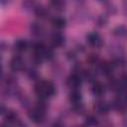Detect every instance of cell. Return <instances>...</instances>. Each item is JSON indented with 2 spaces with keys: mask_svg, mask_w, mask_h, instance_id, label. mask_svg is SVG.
Segmentation results:
<instances>
[{
  "mask_svg": "<svg viewBox=\"0 0 127 127\" xmlns=\"http://www.w3.org/2000/svg\"><path fill=\"white\" fill-rule=\"evenodd\" d=\"M100 62H101V60H100V58H99V56H98L97 54L91 53V54L87 55V57H86V63L89 64L90 65H95V66H97Z\"/></svg>",
  "mask_w": 127,
  "mask_h": 127,
  "instance_id": "ac0fdd59",
  "label": "cell"
},
{
  "mask_svg": "<svg viewBox=\"0 0 127 127\" xmlns=\"http://www.w3.org/2000/svg\"><path fill=\"white\" fill-rule=\"evenodd\" d=\"M93 109L96 113L100 114V115H106L110 112L111 110V104L108 103L105 100L102 99H98L97 101L94 102L93 104Z\"/></svg>",
  "mask_w": 127,
  "mask_h": 127,
  "instance_id": "ba28073f",
  "label": "cell"
},
{
  "mask_svg": "<svg viewBox=\"0 0 127 127\" xmlns=\"http://www.w3.org/2000/svg\"><path fill=\"white\" fill-rule=\"evenodd\" d=\"M118 78H119V80H120L122 86L124 87V89H127V71L123 72V73L120 75V77H118Z\"/></svg>",
  "mask_w": 127,
  "mask_h": 127,
  "instance_id": "603a6c76",
  "label": "cell"
},
{
  "mask_svg": "<svg viewBox=\"0 0 127 127\" xmlns=\"http://www.w3.org/2000/svg\"><path fill=\"white\" fill-rule=\"evenodd\" d=\"M111 109L115 110L116 112L120 114H126L127 113V101L124 99L122 95H117L112 101H111Z\"/></svg>",
  "mask_w": 127,
  "mask_h": 127,
  "instance_id": "8992f818",
  "label": "cell"
},
{
  "mask_svg": "<svg viewBox=\"0 0 127 127\" xmlns=\"http://www.w3.org/2000/svg\"><path fill=\"white\" fill-rule=\"evenodd\" d=\"M119 95H122V96L124 97V99L127 101V89H126V90H125L123 93H121V94H119Z\"/></svg>",
  "mask_w": 127,
  "mask_h": 127,
  "instance_id": "4316f807",
  "label": "cell"
},
{
  "mask_svg": "<svg viewBox=\"0 0 127 127\" xmlns=\"http://www.w3.org/2000/svg\"><path fill=\"white\" fill-rule=\"evenodd\" d=\"M122 126H123V127H127V118L123 120V122H122Z\"/></svg>",
  "mask_w": 127,
  "mask_h": 127,
  "instance_id": "f1b7e54d",
  "label": "cell"
},
{
  "mask_svg": "<svg viewBox=\"0 0 127 127\" xmlns=\"http://www.w3.org/2000/svg\"><path fill=\"white\" fill-rule=\"evenodd\" d=\"M66 58H67L68 60H70V61H73V60H75V58H76V53H75L74 51H68V52L66 53Z\"/></svg>",
  "mask_w": 127,
  "mask_h": 127,
  "instance_id": "cb8c5ba5",
  "label": "cell"
},
{
  "mask_svg": "<svg viewBox=\"0 0 127 127\" xmlns=\"http://www.w3.org/2000/svg\"><path fill=\"white\" fill-rule=\"evenodd\" d=\"M85 40H86V43L90 47H92V48L100 49L103 46V39H102V37L100 36L99 33L95 32V31L89 32L85 36Z\"/></svg>",
  "mask_w": 127,
  "mask_h": 127,
  "instance_id": "5b68a950",
  "label": "cell"
},
{
  "mask_svg": "<svg viewBox=\"0 0 127 127\" xmlns=\"http://www.w3.org/2000/svg\"><path fill=\"white\" fill-rule=\"evenodd\" d=\"M34 92L39 99L47 100L55 96V94L57 93V88L53 81L39 79L34 84Z\"/></svg>",
  "mask_w": 127,
  "mask_h": 127,
  "instance_id": "6da1fadb",
  "label": "cell"
},
{
  "mask_svg": "<svg viewBox=\"0 0 127 127\" xmlns=\"http://www.w3.org/2000/svg\"><path fill=\"white\" fill-rule=\"evenodd\" d=\"M83 81V78L79 72L73 71L71 72L65 79V84L70 88V89H79Z\"/></svg>",
  "mask_w": 127,
  "mask_h": 127,
  "instance_id": "277c9868",
  "label": "cell"
},
{
  "mask_svg": "<svg viewBox=\"0 0 127 127\" xmlns=\"http://www.w3.org/2000/svg\"><path fill=\"white\" fill-rule=\"evenodd\" d=\"M82 98H83L82 93L79 89H70V91L68 93V101L72 106L77 105V104H81Z\"/></svg>",
  "mask_w": 127,
  "mask_h": 127,
  "instance_id": "4fadbf2b",
  "label": "cell"
},
{
  "mask_svg": "<svg viewBox=\"0 0 127 127\" xmlns=\"http://www.w3.org/2000/svg\"><path fill=\"white\" fill-rule=\"evenodd\" d=\"M114 69H115V65L112 61H101L99 64L96 66L97 72L106 77L112 76Z\"/></svg>",
  "mask_w": 127,
  "mask_h": 127,
  "instance_id": "3957f363",
  "label": "cell"
},
{
  "mask_svg": "<svg viewBox=\"0 0 127 127\" xmlns=\"http://www.w3.org/2000/svg\"><path fill=\"white\" fill-rule=\"evenodd\" d=\"M108 23V17L105 14H99L95 19V24L99 28H103Z\"/></svg>",
  "mask_w": 127,
  "mask_h": 127,
  "instance_id": "ffe728a7",
  "label": "cell"
},
{
  "mask_svg": "<svg viewBox=\"0 0 127 127\" xmlns=\"http://www.w3.org/2000/svg\"><path fill=\"white\" fill-rule=\"evenodd\" d=\"M29 48V42L25 39H18L13 43V51L16 55H20L26 52Z\"/></svg>",
  "mask_w": 127,
  "mask_h": 127,
  "instance_id": "7c38bea8",
  "label": "cell"
},
{
  "mask_svg": "<svg viewBox=\"0 0 127 127\" xmlns=\"http://www.w3.org/2000/svg\"><path fill=\"white\" fill-rule=\"evenodd\" d=\"M34 14L41 20H46L49 18L50 16V10L47 6L43 5V4H36L34 10H33Z\"/></svg>",
  "mask_w": 127,
  "mask_h": 127,
  "instance_id": "8fae6325",
  "label": "cell"
},
{
  "mask_svg": "<svg viewBox=\"0 0 127 127\" xmlns=\"http://www.w3.org/2000/svg\"><path fill=\"white\" fill-rule=\"evenodd\" d=\"M102 4L104 5V8H105V11H106L107 14H109V15H114V14L116 13L117 8H116V6H115L112 2H103Z\"/></svg>",
  "mask_w": 127,
  "mask_h": 127,
  "instance_id": "44dd1931",
  "label": "cell"
},
{
  "mask_svg": "<svg viewBox=\"0 0 127 127\" xmlns=\"http://www.w3.org/2000/svg\"><path fill=\"white\" fill-rule=\"evenodd\" d=\"M112 35L116 38H127V26L117 25L112 29Z\"/></svg>",
  "mask_w": 127,
  "mask_h": 127,
  "instance_id": "2e32d148",
  "label": "cell"
},
{
  "mask_svg": "<svg viewBox=\"0 0 127 127\" xmlns=\"http://www.w3.org/2000/svg\"><path fill=\"white\" fill-rule=\"evenodd\" d=\"M122 8H123V13L127 17V1H124L122 3Z\"/></svg>",
  "mask_w": 127,
  "mask_h": 127,
  "instance_id": "d4e9b609",
  "label": "cell"
},
{
  "mask_svg": "<svg viewBox=\"0 0 127 127\" xmlns=\"http://www.w3.org/2000/svg\"><path fill=\"white\" fill-rule=\"evenodd\" d=\"M47 109H48V104L46 100L38 98L36 103L30 107L28 111V117L35 124H43L46 119Z\"/></svg>",
  "mask_w": 127,
  "mask_h": 127,
  "instance_id": "7a4b0ae2",
  "label": "cell"
},
{
  "mask_svg": "<svg viewBox=\"0 0 127 127\" xmlns=\"http://www.w3.org/2000/svg\"><path fill=\"white\" fill-rule=\"evenodd\" d=\"M49 5L54 10H56L58 12H62V11L64 10L66 3L64 1H62V0H53V1H50Z\"/></svg>",
  "mask_w": 127,
  "mask_h": 127,
  "instance_id": "e0dca14e",
  "label": "cell"
},
{
  "mask_svg": "<svg viewBox=\"0 0 127 127\" xmlns=\"http://www.w3.org/2000/svg\"><path fill=\"white\" fill-rule=\"evenodd\" d=\"M1 127H12V125H10V124H8V123L4 122V123L1 125Z\"/></svg>",
  "mask_w": 127,
  "mask_h": 127,
  "instance_id": "83f0119b",
  "label": "cell"
},
{
  "mask_svg": "<svg viewBox=\"0 0 127 127\" xmlns=\"http://www.w3.org/2000/svg\"><path fill=\"white\" fill-rule=\"evenodd\" d=\"M51 24H52V27L56 31H61L66 27L67 22H66V19L63 16H55L52 18Z\"/></svg>",
  "mask_w": 127,
  "mask_h": 127,
  "instance_id": "9a60e30c",
  "label": "cell"
},
{
  "mask_svg": "<svg viewBox=\"0 0 127 127\" xmlns=\"http://www.w3.org/2000/svg\"><path fill=\"white\" fill-rule=\"evenodd\" d=\"M29 29H30L31 34L34 37H36V38H42L45 35V33H46L44 26L41 23H39V22H33V23H31Z\"/></svg>",
  "mask_w": 127,
  "mask_h": 127,
  "instance_id": "5bb4252c",
  "label": "cell"
},
{
  "mask_svg": "<svg viewBox=\"0 0 127 127\" xmlns=\"http://www.w3.org/2000/svg\"><path fill=\"white\" fill-rule=\"evenodd\" d=\"M91 94L95 97H101L104 95L106 91V85L98 80H95L94 82L91 83Z\"/></svg>",
  "mask_w": 127,
  "mask_h": 127,
  "instance_id": "30bf717a",
  "label": "cell"
},
{
  "mask_svg": "<svg viewBox=\"0 0 127 127\" xmlns=\"http://www.w3.org/2000/svg\"><path fill=\"white\" fill-rule=\"evenodd\" d=\"M9 67L14 72L22 71L25 68V61L20 55H15L9 62Z\"/></svg>",
  "mask_w": 127,
  "mask_h": 127,
  "instance_id": "52a82bcc",
  "label": "cell"
},
{
  "mask_svg": "<svg viewBox=\"0 0 127 127\" xmlns=\"http://www.w3.org/2000/svg\"><path fill=\"white\" fill-rule=\"evenodd\" d=\"M53 127H64V125L61 122H55L53 124Z\"/></svg>",
  "mask_w": 127,
  "mask_h": 127,
  "instance_id": "484cf974",
  "label": "cell"
},
{
  "mask_svg": "<svg viewBox=\"0 0 127 127\" xmlns=\"http://www.w3.org/2000/svg\"><path fill=\"white\" fill-rule=\"evenodd\" d=\"M98 124H99V122H98V119L96 118V116L89 114L85 117V121H84L85 127H95Z\"/></svg>",
  "mask_w": 127,
  "mask_h": 127,
  "instance_id": "d6986e66",
  "label": "cell"
},
{
  "mask_svg": "<svg viewBox=\"0 0 127 127\" xmlns=\"http://www.w3.org/2000/svg\"><path fill=\"white\" fill-rule=\"evenodd\" d=\"M26 74L30 79H37V77H38V71L34 66H31V67L27 68ZM37 80H39V79H37Z\"/></svg>",
  "mask_w": 127,
  "mask_h": 127,
  "instance_id": "7402d4cb",
  "label": "cell"
},
{
  "mask_svg": "<svg viewBox=\"0 0 127 127\" xmlns=\"http://www.w3.org/2000/svg\"><path fill=\"white\" fill-rule=\"evenodd\" d=\"M50 42H51V46L53 48H62L64 43H65V37L63 33H61L60 31H55L50 38Z\"/></svg>",
  "mask_w": 127,
  "mask_h": 127,
  "instance_id": "9c48e42d",
  "label": "cell"
}]
</instances>
